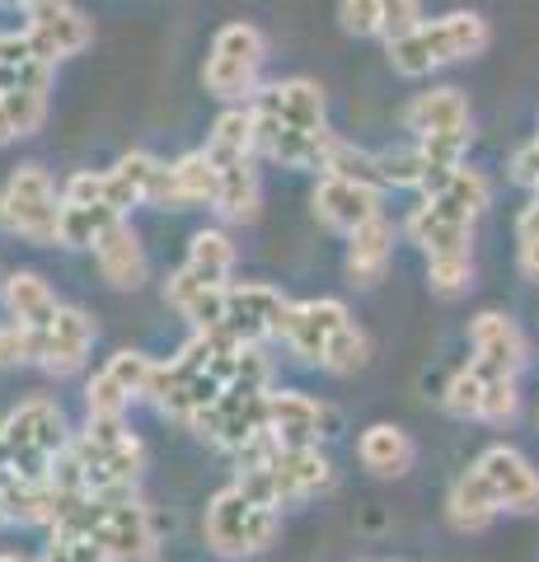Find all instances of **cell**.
Returning <instances> with one entry per match:
<instances>
[{"label":"cell","instance_id":"cell-1","mask_svg":"<svg viewBox=\"0 0 539 562\" xmlns=\"http://www.w3.org/2000/svg\"><path fill=\"white\" fill-rule=\"evenodd\" d=\"M493 29L483 14H469V10H456V14H441V20H423L417 29H408L404 38L390 43V66L398 76H431L437 66H450V61H469L489 47Z\"/></svg>","mask_w":539,"mask_h":562},{"label":"cell","instance_id":"cell-2","mask_svg":"<svg viewBox=\"0 0 539 562\" xmlns=\"http://www.w3.org/2000/svg\"><path fill=\"white\" fill-rule=\"evenodd\" d=\"M66 446H71L66 413L52 398H29L0 427V473L5 479H47L57 450Z\"/></svg>","mask_w":539,"mask_h":562},{"label":"cell","instance_id":"cell-3","mask_svg":"<svg viewBox=\"0 0 539 562\" xmlns=\"http://www.w3.org/2000/svg\"><path fill=\"white\" fill-rule=\"evenodd\" d=\"M277 520H282L277 506L249 497V492L235 483V487L216 492L212 506H206V543H212V553L231 558V562L254 558L277 539Z\"/></svg>","mask_w":539,"mask_h":562},{"label":"cell","instance_id":"cell-4","mask_svg":"<svg viewBox=\"0 0 539 562\" xmlns=\"http://www.w3.org/2000/svg\"><path fill=\"white\" fill-rule=\"evenodd\" d=\"M76 454H80V473H85V492H127L142 473L146 450L142 441L123 427V417H90L85 436H76Z\"/></svg>","mask_w":539,"mask_h":562},{"label":"cell","instance_id":"cell-5","mask_svg":"<svg viewBox=\"0 0 539 562\" xmlns=\"http://www.w3.org/2000/svg\"><path fill=\"white\" fill-rule=\"evenodd\" d=\"M239 487L249 497L268 502V506H291V502H305V497H319V492L334 487V464L324 460L315 446H301V450H277L268 464L258 469H239Z\"/></svg>","mask_w":539,"mask_h":562},{"label":"cell","instance_id":"cell-6","mask_svg":"<svg viewBox=\"0 0 539 562\" xmlns=\"http://www.w3.org/2000/svg\"><path fill=\"white\" fill-rule=\"evenodd\" d=\"M0 231L29 244H61V202L47 169L24 165L10 173L5 192H0Z\"/></svg>","mask_w":539,"mask_h":562},{"label":"cell","instance_id":"cell-7","mask_svg":"<svg viewBox=\"0 0 539 562\" xmlns=\"http://www.w3.org/2000/svg\"><path fill=\"white\" fill-rule=\"evenodd\" d=\"M202 441H212L221 450H239L254 431L268 427V384H249V380H231L225 390L193 413L188 422Z\"/></svg>","mask_w":539,"mask_h":562},{"label":"cell","instance_id":"cell-8","mask_svg":"<svg viewBox=\"0 0 539 562\" xmlns=\"http://www.w3.org/2000/svg\"><path fill=\"white\" fill-rule=\"evenodd\" d=\"M263 57H268V43H263V33H258L254 24H225L216 33L212 57H206V70H202L206 90H212L216 99H225V103L254 94Z\"/></svg>","mask_w":539,"mask_h":562},{"label":"cell","instance_id":"cell-9","mask_svg":"<svg viewBox=\"0 0 539 562\" xmlns=\"http://www.w3.org/2000/svg\"><path fill=\"white\" fill-rule=\"evenodd\" d=\"M287 295L263 286V281H245V286H225V333L239 342H263L282 338L287 324Z\"/></svg>","mask_w":539,"mask_h":562},{"label":"cell","instance_id":"cell-10","mask_svg":"<svg viewBox=\"0 0 539 562\" xmlns=\"http://www.w3.org/2000/svg\"><path fill=\"white\" fill-rule=\"evenodd\" d=\"M469 347H474V371L483 375H520V366H526V338H520V328L507 319V314L497 310H483L474 324H469Z\"/></svg>","mask_w":539,"mask_h":562},{"label":"cell","instance_id":"cell-11","mask_svg":"<svg viewBox=\"0 0 539 562\" xmlns=\"http://www.w3.org/2000/svg\"><path fill=\"white\" fill-rule=\"evenodd\" d=\"M315 216L338 235H352L357 225L380 216V188L361 179H343V173H324L315 188Z\"/></svg>","mask_w":539,"mask_h":562},{"label":"cell","instance_id":"cell-12","mask_svg":"<svg viewBox=\"0 0 539 562\" xmlns=\"http://www.w3.org/2000/svg\"><path fill=\"white\" fill-rule=\"evenodd\" d=\"M24 33H29V43L38 47L52 66H57L61 57H76V52H85V47L94 43L90 20H85L80 10L66 5V0H47V5L29 10Z\"/></svg>","mask_w":539,"mask_h":562},{"label":"cell","instance_id":"cell-13","mask_svg":"<svg viewBox=\"0 0 539 562\" xmlns=\"http://www.w3.org/2000/svg\"><path fill=\"white\" fill-rule=\"evenodd\" d=\"M328 427H334V417H328V408H319L315 398L291 394V390L268 394V431H272L287 450L319 446V436H334Z\"/></svg>","mask_w":539,"mask_h":562},{"label":"cell","instance_id":"cell-14","mask_svg":"<svg viewBox=\"0 0 539 562\" xmlns=\"http://www.w3.org/2000/svg\"><path fill=\"white\" fill-rule=\"evenodd\" d=\"M479 473L493 483L502 512H539V473L530 469V460L512 446H493L479 460Z\"/></svg>","mask_w":539,"mask_h":562},{"label":"cell","instance_id":"cell-15","mask_svg":"<svg viewBox=\"0 0 539 562\" xmlns=\"http://www.w3.org/2000/svg\"><path fill=\"white\" fill-rule=\"evenodd\" d=\"M94 347V319L85 310H57V319H52V328L43 333V347H38V366L52 375H71L80 371V361L90 357Z\"/></svg>","mask_w":539,"mask_h":562},{"label":"cell","instance_id":"cell-16","mask_svg":"<svg viewBox=\"0 0 539 562\" xmlns=\"http://www.w3.org/2000/svg\"><path fill=\"white\" fill-rule=\"evenodd\" d=\"M347 324V310L338 301H305V305H291L287 310V324H282V342L305 361H324V347L328 338Z\"/></svg>","mask_w":539,"mask_h":562},{"label":"cell","instance_id":"cell-17","mask_svg":"<svg viewBox=\"0 0 539 562\" xmlns=\"http://www.w3.org/2000/svg\"><path fill=\"white\" fill-rule=\"evenodd\" d=\"M249 109L287 122V127H305V132L328 127V122H324V90L315 80H277V85H268V90L249 103Z\"/></svg>","mask_w":539,"mask_h":562},{"label":"cell","instance_id":"cell-18","mask_svg":"<svg viewBox=\"0 0 539 562\" xmlns=\"http://www.w3.org/2000/svg\"><path fill=\"white\" fill-rule=\"evenodd\" d=\"M423 192L427 202H437V206H446V211H456V216H464V221H474L483 206H489V198H493V188H489V179H483L479 169H464V165H450V169H427V179H423Z\"/></svg>","mask_w":539,"mask_h":562},{"label":"cell","instance_id":"cell-19","mask_svg":"<svg viewBox=\"0 0 539 562\" xmlns=\"http://www.w3.org/2000/svg\"><path fill=\"white\" fill-rule=\"evenodd\" d=\"M408 235L427 258H446V254H469V239H474V221L456 216L437 202H423L408 216Z\"/></svg>","mask_w":539,"mask_h":562},{"label":"cell","instance_id":"cell-20","mask_svg":"<svg viewBox=\"0 0 539 562\" xmlns=\"http://www.w3.org/2000/svg\"><path fill=\"white\" fill-rule=\"evenodd\" d=\"M94 258H99V272L109 286L117 291H136L146 281V254H142V239L132 235L127 221H113L109 231L99 235L94 244Z\"/></svg>","mask_w":539,"mask_h":562},{"label":"cell","instance_id":"cell-21","mask_svg":"<svg viewBox=\"0 0 539 562\" xmlns=\"http://www.w3.org/2000/svg\"><path fill=\"white\" fill-rule=\"evenodd\" d=\"M0 90H52V61L29 43V33H0Z\"/></svg>","mask_w":539,"mask_h":562},{"label":"cell","instance_id":"cell-22","mask_svg":"<svg viewBox=\"0 0 539 562\" xmlns=\"http://www.w3.org/2000/svg\"><path fill=\"white\" fill-rule=\"evenodd\" d=\"M446 506H450V525H456V530H464V535L489 530V525L497 520V512H502L497 492H493V483L479 473V464L456 479V487H450V502H446Z\"/></svg>","mask_w":539,"mask_h":562},{"label":"cell","instance_id":"cell-23","mask_svg":"<svg viewBox=\"0 0 539 562\" xmlns=\"http://www.w3.org/2000/svg\"><path fill=\"white\" fill-rule=\"evenodd\" d=\"M347 239H352V244H347V272H352V281L371 286V281L385 277L390 254H394V225H390L385 216L357 225V231L347 235Z\"/></svg>","mask_w":539,"mask_h":562},{"label":"cell","instance_id":"cell-24","mask_svg":"<svg viewBox=\"0 0 539 562\" xmlns=\"http://www.w3.org/2000/svg\"><path fill=\"white\" fill-rule=\"evenodd\" d=\"M404 127L417 136H437V132H469V103L460 90H427L408 103Z\"/></svg>","mask_w":539,"mask_h":562},{"label":"cell","instance_id":"cell-25","mask_svg":"<svg viewBox=\"0 0 539 562\" xmlns=\"http://www.w3.org/2000/svg\"><path fill=\"white\" fill-rule=\"evenodd\" d=\"M357 454L375 479H404V473L413 469V441L398 427H390V422L367 427V436L357 441Z\"/></svg>","mask_w":539,"mask_h":562},{"label":"cell","instance_id":"cell-26","mask_svg":"<svg viewBox=\"0 0 539 562\" xmlns=\"http://www.w3.org/2000/svg\"><path fill=\"white\" fill-rule=\"evenodd\" d=\"M5 310L14 314V324L47 333L61 305H57V295H52V286H47L43 277H33V272H14V277L5 281Z\"/></svg>","mask_w":539,"mask_h":562},{"label":"cell","instance_id":"cell-27","mask_svg":"<svg viewBox=\"0 0 539 562\" xmlns=\"http://www.w3.org/2000/svg\"><path fill=\"white\" fill-rule=\"evenodd\" d=\"M258 150V132H254V109H225L216 117L212 136H206V155L216 165H235V160H254Z\"/></svg>","mask_w":539,"mask_h":562},{"label":"cell","instance_id":"cell-28","mask_svg":"<svg viewBox=\"0 0 539 562\" xmlns=\"http://www.w3.org/2000/svg\"><path fill=\"white\" fill-rule=\"evenodd\" d=\"M235 268V244L231 235L221 231H202L193 235V249H188V262H183V277H193L198 286H225V277Z\"/></svg>","mask_w":539,"mask_h":562},{"label":"cell","instance_id":"cell-29","mask_svg":"<svg viewBox=\"0 0 539 562\" xmlns=\"http://www.w3.org/2000/svg\"><path fill=\"white\" fill-rule=\"evenodd\" d=\"M221 169V192H216V211L231 221H254L258 216V169L254 160H235V165H216Z\"/></svg>","mask_w":539,"mask_h":562},{"label":"cell","instance_id":"cell-30","mask_svg":"<svg viewBox=\"0 0 539 562\" xmlns=\"http://www.w3.org/2000/svg\"><path fill=\"white\" fill-rule=\"evenodd\" d=\"M113 221H123V211L103 202H61V244L66 249H94Z\"/></svg>","mask_w":539,"mask_h":562},{"label":"cell","instance_id":"cell-31","mask_svg":"<svg viewBox=\"0 0 539 562\" xmlns=\"http://www.w3.org/2000/svg\"><path fill=\"white\" fill-rule=\"evenodd\" d=\"M173 179H179V202L183 206H216L221 192V169L206 150H193L173 165Z\"/></svg>","mask_w":539,"mask_h":562},{"label":"cell","instance_id":"cell-32","mask_svg":"<svg viewBox=\"0 0 539 562\" xmlns=\"http://www.w3.org/2000/svg\"><path fill=\"white\" fill-rule=\"evenodd\" d=\"M324 371H334V375H352V371H361L367 366V333H361L352 319H347L334 338H328V347H324Z\"/></svg>","mask_w":539,"mask_h":562},{"label":"cell","instance_id":"cell-33","mask_svg":"<svg viewBox=\"0 0 539 562\" xmlns=\"http://www.w3.org/2000/svg\"><path fill=\"white\" fill-rule=\"evenodd\" d=\"M375 169H380V183H390V188H423V179H427V160L417 146L375 155Z\"/></svg>","mask_w":539,"mask_h":562},{"label":"cell","instance_id":"cell-34","mask_svg":"<svg viewBox=\"0 0 539 562\" xmlns=\"http://www.w3.org/2000/svg\"><path fill=\"white\" fill-rule=\"evenodd\" d=\"M43 562H109V553H103L99 539L85 535V530H52Z\"/></svg>","mask_w":539,"mask_h":562},{"label":"cell","instance_id":"cell-35","mask_svg":"<svg viewBox=\"0 0 539 562\" xmlns=\"http://www.w3.org/2000/svg\"><path fill=\"white\" fill-rule=\"evenodd\" d=\"M483 390H489V375L474 371V366H464V371L450 375L446 384V413H456V417H479V403H483Z\"/></svg>","mask_w":539,"mask_h":562},{"label":"cell","instance_id":"cell-36","mask_svg":"<svg viewBox=\"0 0 539 562\" xmlns=\"http://www.w3.org/2000/svg\"><path fill=\"white\" fill-rule=\"evenodd\" d=\"M427 281L437 295H460L474 281V258L469 254H446V258H427Z\"/></svg>","mask_w":539,"mask_h":562},{"label":"cell","instance_id":"cell-37","mask_svg":"<svg viewBox=\"0 0 539 562\" xmlns=\"http://www.w3.org/2000/svg\"><path fill=\"white\" fill-rule=\"evenodd\" d=\"M0 103H5V113L14 122V136H33L47 117V94L38 90H0Z\"/></svg>","mask_w":539,"mask_h":562},{"label":"cell","instance_id":"cell-38","mask_svg":"<svg viewBox=\"0 0 539 562\" xmlns=\"http://www.w3.org/2000/svg\"><path fill=\"white\" fill-rule=\"evenodd\" d=\"M123 390L132 394V398H146L150 394V380H155V361L150 357H142V351H117V357L103 366Z\"/></svg>","mask_w":539,"mask_h":562},{"label":"cell","instance_id":"cell-39","mask_svg":"<svg viewBox=\"0 0 539 562\" xmlns=\"http://www.w3.org/2000/svg\"><path fill=\"white\" fill-rule=\"evenodd\" d=\"M417 150H423L427 169H450V165H464L469 132H437V136H417Z\"/></svg>","mask_w":539,"mask_h":562},{"label":"cell","instance_id":"cell-40","mask_svg":"<svg viewBox=\"0 0 539 562\" xmlns=\"http://www.w3.org/2000/svg\"><path fill=\"white\" fill-rule=\"evenodd\" d=\"M85 403H90V417H123L127 403H132V394H127L109 371H99V375L90 380V390H85Z\"/></svg>","mask_w":539,"mask_h":562},{"label":"cell","instance_id":"cell-41","mask_svg":"<svg viewBox=\"0 0 539 562\" xmlns=\"http://www.w3.org/2000/svg\"><path fill=\"white\" fill-rule=\"evenodd\" d=\"M516 408H520L516 380L512 375H493L489 390H483V403H479V422H512Z\"/></svg>","mask_w":539,"mask_h":562},{"label":"cell","instance_id":"cell-42","mask_svg":"<svg viewBox=\"0 0 539 562\" xmlns=\"http://www.w3.org/2000/svg\"><path fill=\"white\" fill-rule=\"evenodd\" d=\"M38 347H43V333H38V328H24V324L0 328V366L38 361Z\"/></svg>","mask_w":539,"mask_h":562},{"label":"cell","instance_id":"cell-43","mask_svg":"<svg viewBox=\"0 0 539 562\" xmlns=\"http://www.w3.org/2000/svg\"><path fill=\"white\" fill-rule=\"evenodd\" d=\"M423 24V0H380V38L394 43Z\"/></svg>","mask_w":539,"mask_h":562},{"label":"cell","instance_id":"cell-44","mask_svg":"<svg viewBox=\"0 0 539 562\" xmlns=\"http://www.w3.org/2000/svg\"><path fill=\"white\" fill-rule=\"evenodd\" d=\"M516 254H520V272L539 281V202H530L516 221Z\"/></svg>","mask_w":539,"mask_h":562},{"label":"cell","instance_id":"cell-45","mask_svg":"<svg viewBox=\"0 0 539 562\" xmlns=\"http://www.w3.org/2000/svg\"><path fill=\"white\" fill-rule=\"evenodd\" d=\"M338 20L357 38H380V0H343Z\"/></svg>","mask_w":539,"mask_h":562},{"label":"cell","instance_id":"cell-46","mask_svg":"<svg viewBox=\"0 0 539 562\" xmlns=\"http://www.w3.org/2000/svg\"><path fill=\"white\" fill-rule=\"evenodd\" d=\"M512 179H516L520 188H535V192H539V136L526 140V146L512 155Z\"/></svg>","mask_w":539,"mask_h":562},{"label":"cell","instance_id":"cell-47","mask_svg":"<svg viewBox=\"0 0 539 562\" xmlns=\"http://www.w3.org/2000/svg\"><path fill=\"white\" fill-rule=\"evenodd\" d=\"M61 202H103V173H76V179L66 183ZM103 206H109V202H103Z\"/></svg>","mask_w":539,"mask_h":562},{"label":"cell","instance_id":"cell-48","mask_svg":"<svg viewBox=\"0 0 539 562\" xmlns=\"http://www.w3.org/2000/svg\"><path fill=\"white\" fill-rule=\"evenodd\" d=\"M10 140H14V122L5 113V103H0V146H10Z\"/></svg>","mask_w":539,"mask_h":562},{"label":"cell","instance_id":"cell-49","mask_svg":"<svg viewBox=\"0 0 539 562\" xmlns=\"http://www.w3.org/2000/svg\"><path fill=\"white\" fill-rule=\"evenodd\" d=\"M5 5H10V10H24V14H29V10H38V5H47V0H5Z\"/></svg>","mask_w":539,"mask_h":562},{"label":"cell","instance_id":"cell-50","mask_svg":"<svg viewBox=\"0 0 539 562\" xmlns=\"http://www.w3.org/2000/svg\"><path fill=\"white\" fill-rule=\"evenodd\" d=\"M0 525H10V506H5V473H0Z\"/></svg>","mask_w":539,"mask_h":562},{"label":"cell","instance_id":"cell-51","mask_svg":"<svg viewBox=\"0 0 539 562\" xmlns=\"http://www.w3.org/2000/svg\"><path fill=\"white\" fill-rule=\"evenodd\" d=\"M0 562H29V558H20V553H0Z\"/></svg>","mask_w":539,"mask_h":562}]
</instances>
